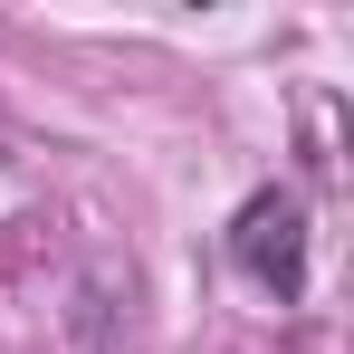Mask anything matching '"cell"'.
I'll return each mask as SVG.
<instances>
[{
    "instance_id": "1",
    "label": "cell",
    "mask_w": 354,
    "mask_h": 354,
    "mask_svg": "<svg viewBox=\"0 0 354 354\" xmlns=\"http://www.w3.org/2000/svg\"><path fill=\"white\" fill-rule=\"evenodd\" d=\"M230 268L249 278V288H268L278 306H297L306 297V201L297 192H249L230 211Z\"/></svg>"
}]
</instances>
